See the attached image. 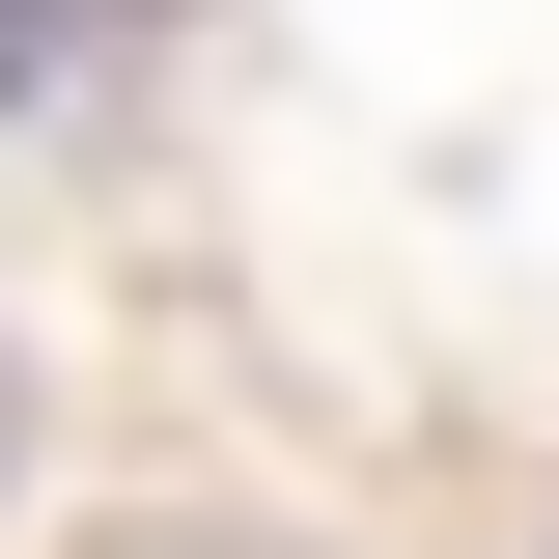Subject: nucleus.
Wrapping results in <instances>:
<instances>
[{
	"instance_id": "nucleus-1",
	"label": "nucleus",
	"mask_w": 559,
	"mask_h": 559,
	"mask_svg": "<svg viewBox=\"0 0 559 559\" xmlns=\"http://www.w3.org/2000/svg\"><path fill=\"white\" fill-rule=\"evenodd\" d=\"M140 57V0H0V112H57V84Z\"/></svg>"
}]
</instances>
